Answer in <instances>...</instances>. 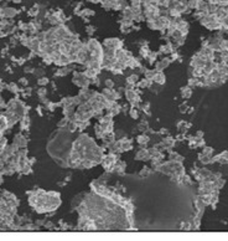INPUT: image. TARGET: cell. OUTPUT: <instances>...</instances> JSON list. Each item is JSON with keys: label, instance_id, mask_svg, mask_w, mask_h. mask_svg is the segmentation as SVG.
Masks as SVG:
<instances>
[{"label": "cell", "instance_id": "obj_14", "mask_svg": "<svg viewBox=\"0 0 228 241\" xmlns=\"http://www.w3.org/2000/svg\"><path fill=\"white\" fill-rule=\"evenodd\" d=\"M39 83H40V85H44V83L46 85V83H47V78H41V80L39 81Z\"/></svg>", "mask_w": 228, "mask_h": 241}, {"label": "cell", "instance_id": "obj_13", "mask_svg": "<svg viewBox=\"0 0 228 241\" xmlns=\"http://www.w3.org/2000/svg\"><path fill=\"white\" fill-rule=\"evenodd\" d=\"M130 116H131V117H134V118H138V113H136V111H135V110H131V111H130Z\"/></svg>", "mask_w": 228, "mask_h": 241}, {"label": "cell", "instance_id": "obj_5", "mask_svg": "<svg viewBox=\"0 0 228 241\" xmlns=\"http://www.w3.org/2000/svg\"><path fill=\"white\" fill-rule=\"evenodd\" d=\"M154 81L155 82H158V83H164L165 82V75L163 74L161 71H159V72H156V74L154 75Z\"/></svg>", "mask_w": 228, "mask_h": 241}, {"label": "cell", "instance_id": "obj_16", "mask_svg": "<svg viewBox=\"0 0 228 241\" xmlns=\"http://www.w3.org/2000/svg\"><path fill=\"white\" fill-rule=\"evenodd\" d=\"M88 1H91V3H98L99 0H88Z\"/></svg>", "mask_w": 228, "mask_h": 241}, {"label": "cell", "instance_id": "obj_3", "mask_svg": "<svg viewBox=\"0 0 228 241\" xmlns=\"http://www.w3.org/2000/svg\"><path fill=\"white\" fill-rule=\"evenodd\" d=\"M104 46L108 47V49H112V50H117L119 47L122 46V41L119 39H107L104 41Z\"/></svg>", "mask_w": 228, "mask_h": 241}, {"label": "cell", "instance_id": "obj_7", "mask_svg": "<svg viewBox=\"0 0 228 241\" xmlns=\"http://www.w3.org/2000/svg\"><path fill=\"white\" fill-rule=\"evenodd\" d=\"M169 63H170V60H169V58H164V60H161V61L156 65V69H158L159 71H161L163 69L167 67V66H169Z\"/></svg>", "mask_w": 228, "mask_h": 241}, {"label": "cell", "instance_id": "obj_8", "mask_svg": "<svg viewBox=\"0 0 228 241\" xmlns=\"http://www.w3.org/2000/svg\"><path fill=\"white\" fill-rule=\"evenodd\" d=\"M191 92H192V91H191V89H190L189 87L182 88V91H181V93H182V96H184L185 98H189L190 96H191Z\"/></svg>", "mask_w": 228, "mask_h": 241}, {"label": "cell", "instance_id": "obj_1", "mask_svg": "<svg viewBox=\"0 0 228 241\" xmlns=\"http://www.w3.org/2000/svg\"><path fill=\"white\" fill-rule=\"evenodd\" d=\"M70 132H57L55 134L56 139H52L49 144V152L53 158L58 159H68L67 155L70 153Z\"/></svg>", "mask_w": 228, "mask_h": 241}, {"label": "cell", "instance_id": "obj_9", "mask_svg": "<svg viewBox=\"0 0 228 241\" xmlns=\"http://www.w3.org/2000/svg\"><path fill=\"white\" fill-rule=\"evenodd\" d=\"M136 80H138V76L136 75H131V76L128 77V83H129V85H133V83L136 82Z\"/></svg>", "mask_w": 228, "mask_h": 241}, {"label": "cell", "instance_id": "obj_15", "mask_svg": "<svg viewBox=\"0 0 228 241\" xmlns=\"http://www.w3.org/2000/svg\"><path fill=\"white\" fill-rule=\"evenodd\" d=\"M105 83H107V86H108V87H110V86H113V82H112V81H107Z\"/></svg>", "mask_w": 228, "mask_h": 241}, {"label": "cell", "instance_id": "obj_6", "mask_svg": "<svg viewBox=\"0 0 228 241\" xmlns=\"http://www.w3.org/2000/svg\"><path fill=\"white\" fill-rule=\"evenodd\" d=\"M99 1L102 3V5H103L104 8H114V5H115L117 0H99Z\"/></svg>", "mask_w": 228, "mask_h": 241}, {"label": "cell", "instance_id": "obj_4", "mask_svg": "<svg viewBox=\"0 0 228 241\" xmlns=\"http://www.w3.org/2000/svg\"><path fill=\"white\" fill-rule=\"evenodd\" d=\"M150 158V153L148 152V150H144L141 149L139 153L136 154V159H141V160H148Z\"/></svg>", "mask_w": 228, "mask_h": 241}, {"label": "cell", "instance_id": "obj_12", "mask_svg": "<svg viewBox=\"0 0 228 241\" xmlns=\"http://www.w3.org/2000/svg\"><path fill=\"white\" fill-rule=\"evenodd\" d=\"M94 30H95V29H94L93 26H87V32H88V34H93Z\"/></svg>", "mask_w": 228, "mask_h": 241}, {"label": "cell", "instance_id": "obj_10", "mask_svg": "<svg viewBox=\"0 0 228 241\" xmlns=\"http://www.w3.org/2000/svg\"><path fill=\"white\" fill-rule=\"evenodd\" d=\"M138 142L139 143H148L149 142V138L146 136H140L139 138H138Z\"/></svg>", "mask_w": 228, "mask_h": 241}, {"label": "cell", "instance_id": "obj_2", "mask_svg": "<svg viewBox=\"0 0 228 241\" xmlns=\"http://www.w3.org/2000/svg\"><path fill=\"white\" fill-rule=\"evenodd\" d=\"M73 82L76 83L77 86L80 87H87L88 86V77L83 74H80V72H75V76H73Z\"/></svg>", "mask_w": 228, "mask_h": 241}, {"label": "cell", "instance_id": "obj_11", "mask_svg": "<svg viewBox=\"0 0 228 241\" xmlns=\"http://www.w3.org/2000/svg\"><path fill=\"white\" fill-rule=\"evenodd\" d=\"M149 85H150V82L148 81V78H145V80L141 81V82L139 83V86H140V87H146V86H149Z\"/></svg>", "mask_w": 228, "mask_h": 241}]
</instances>
